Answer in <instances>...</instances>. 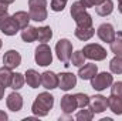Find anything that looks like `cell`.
I'll return each instance as SVG.
<instances>
[{
  "label": "cell",
  "mask_w": 122,
  "mask_h": 121,
  "mask_svg": "<svg viewBox=\"0 0 122 121\" xmlns=\"http://www.w3.org/2000/svg\"><path fill=\"white\" fill-rule=\"evenodd\" d=\"M24 81H26V77H24L23 74H20V73H13V78H11L10 87H11L13 90L17 91V90H20V88L23 87Z\"/></svg>",
  "instance_id": "cell-25"
},
{
  "label": "cell",
  "mask_w": 122,
  "mask_h": 121,
  "mask_svg": "<svg viewBox=\"0 0 122 121\" xmlns=\"http://www.w3.org/2000/svg\"><path fill=\"white\" fill-rule=\"evenodd\" d=\"M56 53L58 60L64 63L65 67L70 66V60H71V54H72V44L70 40L67 38H61L56 46Z\"/></svg>",
  "instance_id": "cell-4"
},
{
  "label": "cell",
  "mask_w": 122,
  "mask_h": 121,
  "mask_svg": "<svg viewBox=\"0 0 122 121\" xmlns=\"http://www.w3.org/2000/svg\"><path fill=\"white\" fill-rule=\"evenodd\" d=\"M111 94H114V95H122V81L112 83V87H111Z\"/></svg>",
  "instance_id": "cell-32"
},
{
  "label": "cell",
  "mask_w": 122,
  "mask_h": 121,
  "mask_svg": "<svg viewBox=\"0 0 122 121\" xmlns=\"http://www.w3.org/2000/svg\"><path fill=\"white\" fill-rule=\"evenodd\" d=\"M77 84V77L72 73H61L58 74V87L64 91L74 88Z\"/></svg>",
  "instance_id": "cell-10"
},
{
  "label": "cell",
  "mask_w": 122,
  "mask_h": 121,
  "mask_svg": "<svg viewBox=\"0 0 122 121\" xmlns=\"http://www.w3.org/2000/svg\"><path fill=\"white\" fill-rule=\"evenodd\" d=\"M34 60H36V63H37L38 66H41V67L50 66L51 61H53V53H51V49H50L46 43H41V44L36 49Z\"/></svg>",
  "instance_id": "cell-5"
},
{
  "label": "cell",
  "mask_w": 122,
  "mask_h": 121,
  "mask_svg": "<svg viewBox=\"0 0 122 121\" xmlns=\"http://www.w3.org/2000/svg\"><path fill=\"white\" fill-rule=\"evenodd\" d=\"M26 81L31 88H37L41 84V74H38L36 70L30 68L26 71Z\"/></svg>",
  "instance_id": "cell-18"
},
{
  "label": "cell",
  "mask_w": 122,
  "mask_h": 121,
  "mask_svg": "<svg viewBox=\"0 0 122 121\" xmlns=\"http://www.w3.org/2000/svg\"><path fill=\"white\" fill-rule=\"evenodd\" d=\"M92 117H94V111L91 108L90 110H81L77 114V120L78 121H91Z\"/></svg>",
  "instance_id": "cell-30"
},
{
  "label": "cell",
  "mask_w": 122,
  "mask_h": 121,
  "mask_svg": "<svg viewBox=\"0 0 122 121\" xmlns=\"http://www.w3.org/2000/svg\"><path fill=\"white\" fill-rule=\"evenodd\" d=\"M53 37V30L50 26H43L40 29H37V40L41 43H47L50 41Z\"/></svg>",
  "instance_id": "cell-23"
},
{
  "label": "cell",
  "mask_w": 122,
  "mask_h": 121,
  "mask_svg": "<svg viewBox=\"0 0 122 121\" xmlns=\"http://www.w3.org/2000/svg\"><path fill=\"white\" fill-rule=\"evenodd\" d=\"M109 44H111V51L115 56H122V38L115 37V40L112 43H109Z\"/></svg>",
  "instance_id": "cell-29"
},
{
  "label": "cell",
  "mask_w": 122,
  "mask_h": 121,
  "mask_svg": "<svg viewBox=\"0 0 122 121\" xmlns=\"http://www.w3.org/2000/svg\"><path fill=\"white\" fill-rule=\"evenodd\" d=\"M19 26L14 22L13 16H4L0 19V30L1 33H4L6 36H14L19 31Z\"/></svg>",
  "instance_id": "cell-8"
},
{
  "label": "cell",
  "mask_w": 122,
  "mask_h": 121,
  "mask_svg": "<svg viewBox=\"0 0 122 121\" xmlns=\"http://www.w3.org/2000/svg\"><path fill=\"white\" fill-rule=\"evenodd\" d=\"M98 73V67L97 64H85L84 67L81 66L80 67V71H78V76L82 78V80H91L92 77Z\"/></svg>",
  "instance_id": "cell-17"
},
{
  "label": "cell",
  "mask_w": 122,
  "mask_h": 121,
  "mask_svg": "<svg viewBox=\"0 0 122 121\" xmlns=\"http://www.w3.org/2000/svg\"><path fill=\"white\" fill-rule=\"evenodd\" d=\"M21 38L26 43H33L34 40H37V29L36 27H31V26L24 27L21 30Z\"/></svg>",
  "instance_id": "cell-24"
},
{
  "label": "cell",
  "mask_w": 122,
  "mask_h": 121,
  "mask_svg": "<svg viewBox=\"0 0 122 121\" xmlns=\"http://www.w3.org/2000/svg\"><path fill=\"white\" fill-rule=\"evenodd\" d=\"M0 49H1V40H0Z\"/></svg>",
  "instance_id": "cell-40"
},
{
  "label": "cell",
  "mask_w": 122,
  "mask_h": 121,
  "mask_svg": "<svg viewBox=\"0 0 122 121\" xmlns=\"http://www.w3.org/2000/svg\"><path fill=\"white\" fill-rule=\"evenodd\" d=\"M29 14L34 22H44L47 19V0H29Z\"/></svg>",
  "instance_id": "cell-3"
},
{
  "label": "cell",
  "mask_w": 122,
  "mask_h": 121,
  "mask_svg": "<svg viewBox=\"0 0 122 121\" xmlns=\"http://www.w3.org/2000/svg\"><path fill=\"white\" fill-rule=\"evenodd\" d=\"M82 53L85 56V59H90V60H95V61H102L107 59V50L99 46V44H87L84 46L82 49Z\"/></svg>",
  "instance_id": "cell-6"
},
{
  "label": "cell",
  "mask_w": 122,
  "mask_h": 121,
  "mask_svg": "<svg viewBox=\"0 0 122 121\" xmlns=\"http://www.w3.org/2000/svg\"><path fill=\"white\" fill-rule=\"evenodd\" d=\"M81 4L87 9V7H97L99 3H102L104 0H80Z\"/></svg>",
  "instance_id": "cell-33"
},
{
  "label": "cell",
  "mask_w": 122,
  "mask_h": 121,
  "mask_svg": "<svg viewBox=\"0 0 122 121\" xmlns=\"http://www.w3.org/2000/svg\"><path fill=\"white\" fill-rule=\"evenodd\" d=\"M75 37L77 38H80V40H82V41H87V40H90L92 36L95 34V29L94 27H77L75 29Z\"/></svg>",
  "instance_id": "cell-20"
},
{
  "label": "cell",
  "mask_w": 122,
  "mask_h": 121,
  "mask_svg": "<svg viewBox=\"0 0 122 121\" xmlns=\"http://www.w3.org/2000/svg\"><path fill=\"white\" fill-rule=\"evenodd\" d=\"M7 10H9L7 4H3V3H0V19H1V17H4V16H9Z\"/></svg>",
  "instance_id": "cell-34"
},
{
  "label": "cell",
  "mask_w": 122,
  "mask_h": 121,
  "mask_svg": "<svg viewBox=\"0 0 122 121\" xmlns=\"http://www.w3.org/2000/svg\"><path fill=\"white\" fill-rule=\"evenodd\" d=\"M84 60H85V56H84L82 50L74 51V53L71 54V63H72V66H75V67L84 66Z\"/></svg>",
  "instance_id": "cell-27"
},
{
  "label": "cell",
  "mask_w": 122,
  "mask_h": 121,
  "mask_svg": "<svg viewBox=\"0 0 122 121\" xmlns=\"http://www.w3.org/2000/svg\"><path fill=\"white\" fill-rule=\"evenodd\" d=\"M61 110L65 113V114H72L78 104H77V100H75V95H71V94H65L64 97H61V103H60Z\"/></svg>",
  "instance_id": "cell-12"
},
{
  "label": "cell",
  "mask_w": 122,
  "mask_h": 121,
  "mask_svg": "<svg viewBox=\"0 0 122 121\" xmlns=\"http://www.w3.org/2000/svg\"><path fill=\"white\" fill-rule=\"evenodd\" d=\"M108 107L111 111L117 116H122V95H114L111 94L108 97Z\"/></svg>",
  "instance_id": "cell-16"
},
{
  "label": "cell",
  "mask_w": 122,
  "mask_h": 121,
  "mask_svg": "<svg viewBox=\"0 0 122 121\" xmlns=\"http://www.w3.org/2000/svg\"><path fill=\"white\" fill-rule=\"evenodd\" d=\"M6 104H7V108L10 110V111H20L21 108H23V97L19 94V93H11V94H9L7 95V100H6Z\"/></svg>",
  "instance_id": "cell-14"
},
{
  "label": "cell",
  "mask_w": 122,
  "mask_h": 121,
  "mask_svg": "<svg viewBox=\"0 0 122 121\" xmlns=\"http://www.w3.org/2000/svg\"><path fill=\"white\" fill-rule=\"evenodd\" d=\"M3 95H4V87H3V86L0 84V100L3 98Z\"/></svg>",
  "instance_id": "cell-37"
},
{
  "label": "cell",
  "mask_w": 122,
  "mask_h": 121,
  "mask_svg": "<svg viewBox=\"0 0 122 121\" xmlns=\"http://www.w3.org/2000/svg\"><path fill=\"white\" fill-rule=\"evenodd\" d=\"M0 3H3V4H11V3H14V0H0Z\"/></svg>",
  "instance_id": "cell-36"
},
{
  "label": "cell",
  "mask_w": 122,
  "mask_h": 121,
  "mask_svg": "<svg viewBox=\"0 0 122 121\" xmlns=\"http://www.w3.org/2000/svg\"><path fill=\"white\" fill-rule=\"evenodd\" d=\"M67 1L68 0H51L50 7H51L53 11H62L64 7H65V4H67Z\"/></svg>",
  "instance_id": "cell-31"
},
{
  "label": "cell",
  "mask_w": 122,
  "mask_h": 121,
  "mask_svg": "<svg viewBox=\"0 0 122 121\" xmlns=\"http://www.w3.org/2000/svg\"><path fill=\"white\" fill-rule=\"evenodd\" d=\"M71 16L74 22L77 23V27H91L92 17L88 14L85 7L81 4V1H75L71 6Z\"/></svg>",
  "instance_id": "cell-2"
},
{
  "label": "cell",
  "mask_w": 122,
  "mask_h": 121,
  "mask_svg": "<svg viewBox=\"0 0 122 121\" xmlns=\"http://www.w3.org/2000/svg\"><path fill=\"white\" fill-rule=\"evenodd\" d=\"M114 83V78L109 73H99V74H95L91 78V86L94 90L97 91H102L105 90L107 87L112 86Z\"/></svg>",
  "instance_id": "cell-7"
},
{
  "label": "cell",
  "mask_w": 122,
  "mask_h": 121,
  "mask_svg": "<svg viewBox=\"0 0 122 121\" xmlns=\"http://www.w3.org/2000/svg\"><path fill=\"white\" fill-rule=\"evenodd\" d=\"M75 100H77V104H78L80 108H85V107L90 104L91 97H88V95L84 94V93H78V94H75Z\"/></svg>",
  "instance_id": "cell-28"
},
{
  "label": "cell",
  "mask_w": 122,
  "mask_h": 121,
  "mask_svg": "<svg viewBox=\"0 0 122 121\" xmlns=\"http://www.w3.org/2000/svg\"><path fill=\"white\" fill-rule=\"evenodd\" d=\"M41 84L47 90H54L58 87V76L53 71H44L41 74Z\"/></svg>",
  "instance_id": "cell-13"
},
{
  "label": "cell",
  "mask_w": 122,
  "mask_h": 121,
  "mask_svg": "<svg viewBox=\"0 0 122 121\" xmlns=\"http://www.w3.org/2000/svg\"><path fill=\"white\" fill-rule=\"evenodd\" d=\"M53 105H54V97L50 93H40L31 105V111L37 117H46L53 108Z\"/></svg>",
  "instance_id": "cell-1"
},
{
  "label": "cell",
  "mask_w": 122,
  "mask_h": 121,
  "mask_svg": "<svg viewBox=\"0 0 122 121\" xmlns=\"http://www.w3.org/2000/svg\"><path fill=\"white\" fill-rule=\"evenodd\" d=\"M118 10H119V13H122V4H118Z\"/></svg>",
  "instance_id": "cell-38"
},
{
  "label": "cell",
  "mask_w": 122,
  "mask_h": 121,
  "mask_svg": "<svg viewBox=\"0 0 122 121\" xmlns=\"http://www.w3.org/2000/svg\"><path fill=\"white\" fill-rule=\"evenodd\" d=\"M13 19H14V22L17 23V26L20 27V29H24V27H27L29 26V22H30V14L27 13V11H16L14 14H13Z\"/></svg>",
  "instance_id": "cell-21"
},
{
  "label": "cell",
  "mask_w": 122,
  "mask_h": 121,
  "mask_svg": "<svg viewBox=\"0 0 122 121\" xmlns=\"http://www.w3.org/2000/svg\"><path fill=\"white\" fill-rule=\"evenodd\" d=\"M112 10H114V3H112V0H104L102 3H99V4L95 7L97 14H99V16H102V17L111 14Z\"/></svg>",
  "instance_id": "cell-19"
},
{
  "label": "cell",
  "mask_w": 122,
  "mask_h": 121,
  "mask_svg": "<svg viewBox=\"0 0 122 121\" xmlns=\"http://www.w3.org/2000/svg\"><path fill=\"white\" fill-rule=\"evenodd\" d=\"M11 78H13V73H11V68L9 67H1L0 68V84L7 88L10 87L11 84Z\"/></svg>",
  "instance_id": "cell-22"
},
{
  "label": "cell",
  "mask_w": 122,
  "mask_h": 121,
  "mask_svg": "<svg viewBox=\"0 0 122 121\" xmlns=\"http://www.w3.org/2000/svg\"><path fill=\"white\" fill-rule=\"evenodd\" d=\"M90 104H91V110L94 111V114H99V113H104L108 107V98L104 97V95H94L90 100Z\"/></svg>",
  "instance_id": "cell-15"
},
{
  "label": "cell",
  "mask_w": 122,
  "mask_h": 121,
  "mask_svg": "<svg viewBox=\"0 0 122 121\" xmlns=\"http://www.w3.org/2000/svg\"><path fill=\"white\" fill-rule=\"evenodd\" d=\"M97 34H98V37H99L102 41H105V43H112V41L115 40V37H117V33L114 30L112 24H109V23L101 24V26L98 27V30H97Z\"/></svg>",
  "instance_id": "cell-9"
},
{
  "label": "cell",
  "mask_w": 122,
  "mask_h": 121,
  "mask_svg": "<svg viewBox=\"0 0 122 121\" xmlns=\"http://www.w3.org/2000/svg\"><path fill=\"white\" fill-rule=\"evenodd\" d=\"M7 118H9V117H7V114H6L4 111H0V121H6Z\"/></svg>",
  "instance_id": "cell-35"
},
{
  "label": "cell",
  "mask_w": 122,
  "mask_h": 121,
  "mask_svg": "<svg viewBox=\"0 0 122 121\" xmlns=\"http://www.w3.org/2000/svg\"><path fill=\"white\" fill-rule=\"evenodd\" d=\"M109 68L114 74H122V56H115L109 63Z\"/></svg>",
  "instance_id": "cell-26"
},
{
  "label": "cell",
  "mask_w": 122,
  "mask_h": 121,
  "mask_svg": "<svg viewBox=\"0 0 122 121\" xmlns=\"http://www.w3.org/2000/svg\"><path fill=\"white\" fill-rule=\"evenodd\" d=\"M118 4H122V0H118Z\"/></svg>",
  "instance_id": "cell-39"
},
{
  "label": "cell",
  "mask_w": 122,
  "mask_h": 121,
  "mask_svg": "<svg viewBox=\"0 0 122 121\" xmlns=\"http://www.w3.org/2000/svg\"><path fill=\"white\" fill-rule=\"evenodd\" d=\"M21 63V56L19 51L16 50H9L4 56H3V64L4 67H9V68H16L19 67Z\"/></svg>",
  "instance_id": "cell-11"
}]
</instances>
